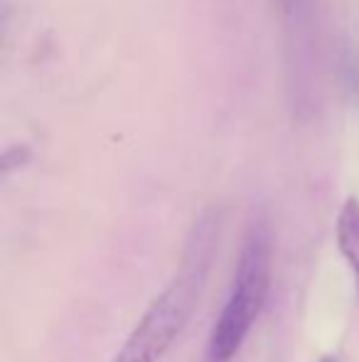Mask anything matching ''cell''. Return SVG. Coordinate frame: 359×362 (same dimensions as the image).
I'll use <instances>...</instances> for the list:
<instances>
[{
    "instance_id": "cell-2",
    "label": "cell",
    "mask_w": 359,
    "mask_h": 362,
    "mask_svg": "<svg viewBox=\"0 0 359 362\" xmlns=\"http://www.w3.org/2000/svg\"><path fill=\"white\" fill-rule=\"evenodd\" d=\"M271 229L266 219L249 227L236 264L229 298L207 343V362H231L264 310L271 291Z\"/></svg>"
},
{
    "instance_id": "cell-5",
    "label": "cell",
    "mask_w": 359,
    "mask_h": 362,
    "mask_svg": "<svg viewBox=\"0 0 359 362\" xmlns=\"http://www.w3.org/2000/svg\"><path fill=\"white\" fill-rule=\"evenodd\" d=\"M322 362H332V360H330V358H325V360H322Z\"/></svg>"
},
{
    "instance_id": "cell-3",
    "label": "cell",
    "mask_w": 359,
    "mask_h": 362,
    "mask_svg": "<svg viewBox=\"0 0 359 362\" xmlns=\"http://www.w3.org/2000/svg\"><path fill=\"white\" fill-rule=\"evenodd\" d=\"M337 249L347 259L350 269L357 276L359 288V200L357 197H347L342 205L340 215H337Z\"/></svg>"
},
{
    "instance_id": "cell-4",
    "label": "cell",
    "mask_w": 359,
    "mask_h": 362,
    "mask_svg": "<svg viewBox=\"0 0 359 362\" xmlns=\"http://www.w3.org/2000/svg\"><path fill=\"white\" fill-rule=\"evenodd\" d=\"M28 160H30V148L28 146H13L3 153V158H0V168H3V173H10V170H15V168H23Z\"/></svg>"
},
{
    "instance_id": "cell-1",
    "label": "cell",
    "mask_w": 359,
    "mask_h": 362,
    "mask_svg": "<svg viewBox=\"0 0 359 362\" xmlns=\"http://www.w3.org/2000/svg\"><path fill=\"white\" fill-rule=\"evenodd\" d=\"M217 249V217L212 212L200 217L187 242L180 272L173 276L160 296L148 305L123 348L111 362H158L175 345L180 333L187 328L202 288H205L209 264Z\"/></svg>"
}]
</instances>
